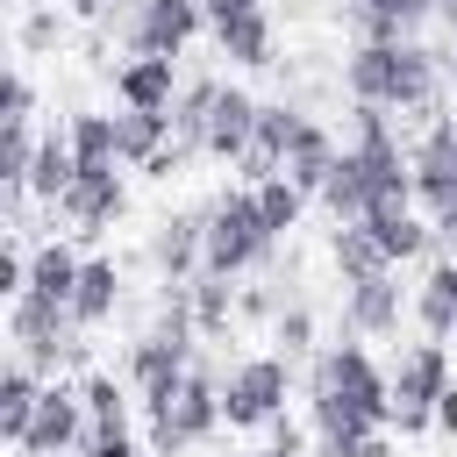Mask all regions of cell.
<instances>
[{
    "label": "cell",
    "mask_w": 457,
    "mask_h": 457,
    "mask_svg": "<svg viewBox=\"0 0 457 457\" xmlns=\"http://www.w3.org/2000/svg\"><path fill=\"white\" fill-rule=\"evenodd\" d=\"M150 414V450L157 457H179V450H193V443H207L228 414H221V378L214 371H186L179 378V393L171 400H157V407H143Z\"/></svg>",
    "instance_id": "8992f818"
},
{
    "label": "cell",
    "mask_w": 457,
    "mask_h": 457,
    "mask_svg": "<svg viewBox=\"0 0 457 457\" xmlns=\"http://www.w3.org/2000/svg\"><path fill=\"white\" fill-rule=\"evenodd\" d=\"M286 7H314V0H286Z\"/></svg>",
    "instance_id": "bcb514c9"
},
{
    "label": "cell",
    "mask_w": 457,
    "mask_h": 457,
    "mask_svg": "<svg viewBox=\"0 0 457 457\" xmlns=\"http://www.w3.org/2000/svg\"><path fill=\"white\" fill-rule=\"evenodd\" d=\"M114 307H121V264H114V257H86V271H79V293H71V314H79V328H100V321H114Z\"/></svg>",
    "instance_id": "cb8c5ba5"
},
{
    "label": "cell",
    "mask_w": 457,
    "mask_h": 457,
    "mask_svg": "<svg viewBox=\"0 0 457 457\" xmlns=\"http://www.w3.org/2000/svg\"><path fill=\"white\" fill-rule=\"evenodd\" d=\"M250 193H257V214H264V228H271V236H293V228H300L307 193H300L286 171H278V179H264V186H250Z\"/></svg>",
    "instance_id": "4dcf8cb0"
},
{
    "label": "cell",
    "mask_w": 457,
    "mask_h": 457,
    "mask_svg": "<svg viewBox=\"0 0 457 457\" xmlns=\"http://www.w3.org/2000/svg\"><path fill=\"white\" fill-rule=\"evenodd\" d=\"M286 393H293V364L286 357H243L221 378V414H228V428H264V421L286 414Z\"/></svg>",
    "instance_id": "9c48e42d"
},
{
    "label": "cell",
    "mask_w": 457,
    "mask_h": 457,
    "mask_svg": "<svg viewBox=\"0 0 457 457\" xmlns=\"http://www.w3.org/2000/svg\"><path fill=\"white\" fill-rule=\"evenodd\" d=\"M100 21L129 43V57H186L193 36L207 29V7L200 0H114Z\"/></svg>",
    "instance_id": "3957f363"
},
{
    "label": "cell",
    "mask_w": 457,
    "mask_h": 457,
    "mask_svg": "<svg viewBox=\"0 0 457 457\" xmlns=\"http://www.w3.org/2000/svg\"><path fill=\"white\" fill-rule=\"evenodd\" d=\"M93 443V421H86V393L79 386H43V400H36V421H29V436L14 443V450H29V457H79Z\"/></svg>",
    "instance_id": "30bf717a"
},
{
    "label": "cell",
    "mask_w": 457,
    "mask_h": 457,
    "mask_svg": "<svg viewBox=\"0 0 457 457\" xmlns=\"http://www.w3.org/2000/svg\"><path fill=\"white\" fill-rule=\"evenodd\" d=\"M79 271H86V257H79L64 236H50V243H36V250H29V293H43V300H64V307H71Z\"/></svg>",
    "instance_id": "44dd1931"
},
{
    "label": "cell",
    "mask_w": 457,
    "mask_h": 457,
    "mask_svg": "<svg viewBox=\"0 0 457 457\" xmlns=\"http://www.w3.org/2000/svg\"><path fill=\"white\" fill-rule=\"evenodd\" d=\"M414 321H421L436 343L457 336V257H436V264L421 271V286H414Z\"/></svg>",
    "instance_id": "ac0fdd59"
},
{
    "label": "cell",
    "mask_w": 457,
    "mask_h": 457,
    "mask_svg": "<svg viewBox=\"0 0 457 457\" xmlns=\"http://www.w3.org/2000/svg\"><path fill=\"white\" fill-rule=\"evenodd\" d=\"M257 114H264V100H250L243 86H221V100H214V114H207V157L236 164V157L257 143Z\"/></svg>",
    "instance_id": "9a60e30c"
},
{
    "label": "cell",
    "mask_w": 457,
    "mask_h": 457,
    "mask_svg": "<svg viewBox=\"0 0 457 457\" xmlns=\"http://www.w3.org/2000/svg\"><path fill=\"white\" fill-rule=\"evenodd\" d=\"M57 214H64L79 236H107V228L129 214V186H121V171H114V164H107V171H79L71 193L57 200Z\"/></svg>",
    "instance_id": "7c38bea8"
},
{
    "label": "cell",
    "mask_w": 457,
    "mask_h": 457,
    "mask_svg": "<svg viewBox=\"0 0 457 457\" xmlns=\"http://www.w3.org/2000/svg\"><path fill=\"white\" fill-rule=\"evenodd\" d=\"M79 457H143V450H136V436L121 428V436H93V443H86Z\"/></svg>",
    "instance_id": "74e56055"
},
{
    "label": "cell",
    "mask_w": 457,
    "mask_h": 457,
    "mask_svg": "<svg viewBox=\"0 0 457 457\" xmlns=\"http://www.w3.org/2000/svg\"><path fill=\"white\" fill-rule=\"evenodd\" d=\"M214 50L228 57V64H250V71H264V64H278L271 50H278V29H271V14L264 7H250V14H228V21H214Z\"/></svg>",
    "instance_id": "e0dca14e"
},
{
    "label": "cell",
    "mask_w": 457,
    "mask_h": 457,
    "mask_svg": "<svg viewBox=\"0 0 457 457\" xmlns=\"http://www.w3.org/2000/svg\"><path fill=\"white\" fill-rule=\"evenodd\" d=\"M71 7H79V14H93V21H100V14H107V7H114V0H71Z\"/></svg>",
    "instance_id": "b9f144b4"
},
{
    "label": "cell",
    "mask_w": 457,
    "mask_h": 457,
    "mask_svg": "<svg viewBox=\"0 0 457 457\" xmlns=\"http://www.w3.org/2000/svg\"><path fill=\"white\" fill-rule=\"evenodd\" d=\"M200 257H207V207H186V214H164L150 228V264L164 286H186L200 278Z\"/></svg>",
    "instance_id": "8fae6325"
},
{
    "label": "cell",
    "mask_w": 457,
    "mask_h": 457,
    "mask_svg": "<svg viewBox=\"0 0 457 457\" xmlns=\"http://www.w3.org/2000/svg\"><path fill=\"white\" fill-rule=\"evenodd\" d=\"M407 157H414V207L436 221V236H457V121L436 114Z\"/></svg>",
    "instance_id": "ba28073f"
},
{
    "label": "cell",
    "mask_w": 457,
    "mask_h": 457,
    "mask_svg": "<svg viewBox=\"0 0 457 457\" xmlns=\"http://www.w3.org/2000/svg\"><path fill=\"white\" fill-rule=\"evenodd\" d=\"M14 457H29V450H14Z\"/></svg>",
    "instance_id": "7dc6e473"
},
{
    "label": "cell",
    "mask_w": 457,
    "mask_h": 457,
    "mask_svg": "<svg viewBox=\"0 0 457 457\" xmlns=\"http://www.w3.org/2000/svg\"><path fill=\"white\" fill-rule=\"evenodd\" d=\"M7 343H14V357L36 364V371H57V364H79V357H86L79 314H71L64 300H43V293L7 300Z\"/></svg>",
    "instance_id": "277c9868"
},
{
    "label": "cell",
    "mask_w": 457,
    "mask_h": 457,
    "mask_svg": "<svg viewBox=\"0 0 457 457\" xmlns=\"http://www.w3.org/2000/svg\"><path fill=\"white\" fill-rule=\"evenodd\" d=\"M179 93H186V86H179V57H129V64H114V100H121V107L171 114Z\"/></svg>",
    "instance_id": "5bb4252c"
},
{
    "label": "cell",
    "mask_w": 457,
    "mask_h": 457,
    "mask_svg": "<svg viewBox=\"0 0 457 457\" xmlns=\"http://www.w3.org/2000/svg\"><path fill=\"white\" fill-rule=\"evenodd\" d=\"M243 457H300V450H286V443H271V450H243Z\"/></svg>",
    "instance_id": "7bdbcfd3"
},
{
    "label": "cell",
    "mask_w": 457,
    "mask_h": 457,
    "mask_svg": "<svg viewBox=\"0 0 457 457\" xmlns=\"http://www.w3.org/2000/svg\"><path fill=\"white\" fill-rule=\"evenodd\" d=\"M336 14H343L357 36L393 43V36H414L428 14H443V0H336Z\"/></svg>",
    "instance_id": "2e32d148"
},
{
    "label": "cell",
    "mask_w": 457,
    "mask_h": 457,
    "mask_svg": "<svg viewBox=\"0 0 457 457\" xmlns=\"http://www.w3.org/2000/svg\"><path fill=\"white\" fill-rule=\"evenodd\" d=\"M36 400H43V371H36V364H21V357H7V371H0V436H7V450L29 436Z\"/></svg>",
    "instance_id": "7402d4cb"
},
{
    "label": "cell",
    "mask_w": 457,
    "mask_h": 457,
    "mask_svg": "<svg viewBox=\"0 0 457 457\" xmlns=\"http://www.w3.org/2000/svg\"><path fill=\"white\" fill-rule=\"evenodd\" d=\"M443 79H450V86H457V57H450V64H443Z\"/></svg>",
    "instance_id": "f6af8a7d"
},
{
    "label": "cell",
    "mask_w": 457,
    "mask_h": 457,
    "mask_svg": "<svg viewBox=\"0 0 457 457\" xmlns=\"http://www.w3.org/2000/svg\"><path fill=\"white\" fill-rule=\"evenodd\" d=\"M71 179H79V150H71V129H50V136L36 143V171H29V200H43V207H57V200L71 193Z\"/></svg>",
    "instance_id": "ffe728a7"
},
{
    "label": "cell",
    "mask_w": 457,
    "mask_h": 457,
    "mask_svg": "<svg viewBox=\"0 0 457 457\" xmlns=\"http://www.w3.org/2000/svg\"><path fill=\"white\" fill-rule=\"evenodd\" d=\"M357 457H400V450H393V436H386V428H371V436L357 443Z\"/></svg>",
    "instance_id": "60d3db41"
},
{
    "label": "cell",
    "mask_w": 457,
    "mask_h": 457,
    "mask_svg": "<svg viewBox=\"0 0 457 457\" xmlns=\"http://www.w3.org/2000/svg\"><path fill=\"white\" fill-rule=\"evenodd\" d=\"M114 143H121V164H136V171H143V164H150L164 143H179V136H171V114L121 107V114H114Z\"/></svg>",
    "instance_id": "d4e9b609"
},
{
    "label": "cell",
    "mask_w": 457,
    "mask_h": 457,
    "mask_svg": "<svg viewBox=\"0 0 457 457\" xmlns=\"http://www.w3.org/2000/svg\"><path fill=\"white\" fill-rule=\"evenodd\" d=\"M36 114V86L29 71H7V93H0V121H29Z\"/></svg>",
    "instance_id": "d590c367"
},
{
    "label": "cell",
    "mask_w": 457,
    "mask_h": 457,
    "mask_svg": "<svg viewBox=\"0 0 457 457\" xmlns=\"http://www.w3.org/2000/svg\"><path fill=\"white\" fill-rule=\"evenodd\" d=\"M79 393H86V421H93V436H121V428H129V386H121L114 371H86Z\"/></svg>",
    "instance_id": "f1b7e54d"
},
{
    "label": "cell",
    "mask_w": 457,
    "mask_h": 457,
    "mask_svg": "<svg viewBox=\"0 0 457 457\" xmlns=\"http://www.w3.org/2000/svg\"><path fill=\"white\" fill-rule=\"evenodd\" d=\"M400 278L393 271H371V278H350L343 286V328L350 336H393L400 328Z\"/></svg>",
    "instance_id": "4fadbf2b"
},
{
    "label": "cell",
    "mask_w": 457,
    "mask_h": 457,
    "mask_svg": "<svg viewBox=\"0 0 457 457\" xmlns=\"http://www.w3.org/2000/svg\"><path fill=\"white\" fill-rule=\"evenodd\" d=\"M328 264H336L343 286H350V278H371V271H393L386 250H378V236H371L364 221H336V236H328Z\"/></svg>",
    "instance_id": "484cf974"
},
{
    "label": "cell",
    "mask_w": 457,
    "mask_h": 457,
    "mask_svg": "<svg viewBox=\"0 0 457 457\" xmlns=\"http://www.w3.org/2000/svg\"><path fill=\"white\" fill-rule=\"evenodd\" d=\"M343 86H350V100H364V107L421 114V107H436V93H443V64H436V50L414 43V36H393V43L357 36L350 57H343Z\"/></svg>",
    "instance_id": "6da1fadb"
},
{
    "label": "cell",
    "mask_w": 457,
    "mask_h": 457,
    "mask_svg": "<svg viewBox=\"0 0 457 457\" xmlns=\"http://www.w3.org/2000/svg\"><path fill=\"white\" fill-rule=\"evenodd\" d=\"M228 321H236V286L214 278V271H200V278H193V328H200V336H221Z\"/></svg>",
    "instance_id": "1f68e13d"
},
{
    "label": "cell",
    "mask_w": 457,
    "mask_h": 457,
    "mask_svg": "<svg viewBox=\"0 0 457 457\" xmlns=\"http://www.w3.org/2000/svg\"><path fill=\"white\" fill-rule=\"evenodd\" d=\"M57 7H36V14H21V50H57Z\"/></svg>",
    "instance_id": "e575fe53"
},
{
    "label": "cell",
    "mask_w": 457,
    "mask_h": 457,
    "mask_svg": "<svg viewBox=\"0 0 457 457\" xmlns=\"http://www.w3.org/2000/svg\"><path fill=\"white\" fill-rule=\"evenodd\" d=\"M364 228L378 236L386 264H407V257H421V250L436 243V221H428V214H414V207H371V214H364Z\"/></svg>",
    "instance_id": "d6986e66"
},
{
    "label": "cell",
    "mask_w": 457,
    "mask_h": 457,
    "mask_svg": "<svg viewBox=\"0 0 457 457\" xmlns=\"http://www.w3.org/2000/svg\"><path fill=\"white\" fill-rule=\"evenodd\" d=\"M71 150H79V171H107L121 164V143H114V114H71Z\"/></svg>",
    "instance_id": "f546056e"
},
{
    "label": "cell",
    "mask_w": 457,
    "mask_h": 457,
    "mask_svg": "<svg viewBox=\"0 0 457 457\" xmlns=\"http://www.w3.org/2000/svg\"><path fill=\"white\" fill-rule=\"evenodd\" d=\"M307 393L343 400V407H350V414H364L371 428H386V421H393V371H378L364 343H336V350H321V357H314V371H307Z\"/></svg>",
    "instance_id": "5b68a950"
},
{
    "label": "cell",
    "mask_w": 457,
    "mask_h": 457,
    "mask_svg": "<svg viewBox=\"0 0 457 457\" xmlns=\"http://www.w3.org/2000/svg\"><path fill=\"white\" fill-rule=\"evenodd\" d=\"M271 250H278V236L264 228L250 186H228V193L207 200V257H200V271H214V278H243V271H257Z\"/></svg>",
    "instance_id": "7a4b0ae2"
},
{
    "label": "cell",
    "mask_w": 457,
    "mask_h": 457,
    "mask_svg": "<svg viewBox=\"0 0 457 457\" xmlns=\"http://www.w3.org/2000/svg\"><path fill=\"white\" fill-rule=\"evenodd\" d=\"M214 100H221V79H193V86L171 100V136H179L193 157H207V114H214Z\"/></svg>",
    "instance_id": "4316f807"
},
{
    "label": "cell",
    "mask_w": 457,
    "mask_h": 457,
    "mask_svg": "<svg viewBox=\"0 0 457 457\" xmlns=\"http://www.w3.org/2000/svg\"><path fill=\"white\" fill-rule=\"evenodd\" d=\"M186 157H193L186 143H164V150H157V157L143 164V179H179V171H186Z\"/></svg>",
    "instance_id": "8d00e7d4"
},
{
    "label": "cell",
    "mask_w": 457,
    "mask_h": 457,
    "mask_svg": "<svg viewBox=\"0 0 457 457\" xmlns=\"http://www.w3.org/2000/svg\"><path fill=\"white\" fill-rule=\"evenodd\" d=\"M271 343H278V357H300V350H314V314H307V307H278V321H271Z\"/></svg>",
    "instance_id": "836d02e7"
},
{
    "label": "cell",
    "mask_w": 457,
    "mask_h": 457,
    "mask_svg": "<svg viewBox=\"0 0 457 457\" xmlns=\"http://www.w3.org/2000/svg\"><path fill=\"white\" fill-rule=\"evenodd\" d=\"M450 350L428 336V343H407L400 350V364H393V421H400V436H421V428H436V400L450 393Z\"/></svg>",
    "instance_id": "52a82bcc"
},
{
    "label": "cell",
    "mask_w": 457,
    "mask_h": 457,
    "mask_svg": "<svg viewBox=\"0 0 457 457\" xmlns=\"http://www.w3.org/2000/svg\"><path fill=\"white\" fill-rule=\"evenodd\" d=\"M36 129L29 121H0V186H21L29 193V171H36Z\"/></svg>",
    "instance_id": "d6a6232c"
},
{
    "label": "cell",
    "mask_w": 457,
    "mask_h": 457,
    "mask_svg": "<svg viewBox=\"0 0 457 457\" xmlns=\"http://www.w3.org/2000/svg\"><path fill=\"white\" fill-rule=\"evenodd\" d=\"M200 7H207V29H214V21H228V14H250V7H264V0H200Z\"/></svg>",
    "instance_id": "ab89813d"
},
{
    "label": "cell",
    "mask_w": 457,
    "mask_h": 457,
    "mask_svg": "<svg viewBox=\"0 0 457 457\" xmlns=\"http://www.w3.org/2000/svg\"><path fill=\"white\" fill-rule=\"evenodd\" d=\"M336 221H364V207H371V186H364V164H357V150L343 143V157H336V171H328V186L314 193Z\"/></svg>",
    "instance_id": "83f0119b"
},
{
    "label": "cell",
    "mask_w": 457,
    "mask_h": 457,
    "mask_svg": "<svg viewBox=\"0 0 457 457\" xmlns=\"http://www.w3.org/2000/svg\"><path fill=\"white\" fill-rule=\"evenodd\" d=\"M436 436H450V443H457V378H450V393L436 400Z\"/></svg>",
    "instance_id": "f35d334b"
},
{
    "label": "cell",
    "mask_w": 457,
    "mask_h": 457,
    "mask_svg": "<svg viewBox=\"0 0 457 457\" xmlns=\"http://www.w3.org/2000/svg\"><path fill=\"white\" fill-rule=\"evenodd\" d=\"M336 157H343V143H336V136H328L321 121H307V129H300V143L286 150V179H293V186H300V193L314 200V193L328 186V171H336Z\"/></svg>",
    "instance_id": "603a6c76"
},
{
    "label": "cell",
    "mask_w": 457,
    "mask_h": 457,
    "mask_svg": "<svg viewBox=\"0 0 457 457\" xmlns=\"http://www.w3.org/2000/svg\"><path fill=\"white\" fill-rule=\"evenodd\" d=\"M443 21H450V29H457V0H443Z\"/></svg>",
    "instance_id": "ee69618b"
}]
</instances>
